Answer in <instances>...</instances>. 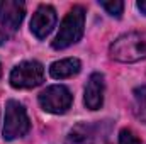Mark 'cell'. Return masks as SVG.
<instances>
[{
    "label": "cell",
    "instance_id": "1",
    "mask_svg": "<svg viewBox=\"0 0 146 144\" xmlns=\"http://www.w3.org/2000/svg\"><path fill=\"white\" fill-rule=\"evenodd\" d=\"M110 56L121 63H136L146 58V32H127L110 44Z\"/></svg>",
    "mask_w": 146,
    "mask_h": 144
},
{
    "label": "cell",
    "instance_id": "2",
    "mask_svg": "<svg viewBox=\"0 0 146 144\" xmlns=\"http://www.w3.org/2000/svg\"><path fill=\"white\" fill-rule=\"evenodd\" d=\"M83 27H85V10L80 5H75L63 19L60 31L53 41V48L65 49L75 42H78L83 36Z\"/></svg>",
    "mask_w": 146,
    "mask_h": 144
},
{
    "label": "cell",
    "instance_id": "3",
    "mask_svg": "<svg viewBox=\"0 0 146 144\" xmlns=\"http://www.w3.org/2000/svg\"><path fill=\"white\" fill-rule=\"evenodd\" d=\"M31 122L27 117V112L22 104L17 100H9L5 107V124H3V139L14 141L17 137H22L29 132Z\"/></svg>",
    "mask_w": 146,
    "mask_h": 144
},
{
    "label": "cell",
    "instance_id": "4",
    "mask_svg": "<svg viewBox=\"0 0 146 144\" xmlns=\"http://www.w3.org/2000/svg\"><path fill=\"white\" fill-rule=\"evenodd\" d=\"M44 81V68L37 61H24L10 71V85L14 88H34Z\"/></svg>",
    "mask_w": 146,
    "mask_h": 144
},
{
    "label": "cell",
    "instance_id": "5",
    "mask_svg": "<svg viewBox=\"0 0 146 144\" xmlns=\"http://www.w3.org/2000/svg\"><path fill=\"white\" fill-rule=\"evenodd\" d=\"M73 95L72 92L63 85L48 87L39 93V104L49 114H65L72 107Z\"/></svg>",
    "mask_w": 146,
    "mask_h": 144
},
{
    "label": "cell",
    "instance_id": "6",
    "mask_svg": "<svg viewBox=\"0 0 146 144\" xmlns=\"http://www.w3.org/2000/svg\"><path fill=\"white\" fill-rule=\"evenodd\" d=\"M26 7L22 2L17 0H5L0 3V22L5 31L15 32L24 19Z\"/></svg>",
    "mask_w": 146,
    "mask_h": 144
},
{
    "label": "cell",
    "instance_id": "7",
    "mask_svg": "<svg viewBox=\"0 0 146 144\" xmlns=\"http://www.w3.org/2000/svg\"><path fill=\"white\" fill-rule=\"evenodd\" d=\"M56 24V12L49 5H41L31 19V31L37 39H44Z\"/></svg>",
    "mask_w": 146,
    "mask_h": 144
},
{
    "label": "cell",
    "instance_id": "8",
    "mask_svg": "<svg viewBox=\"0 0 146 144\" xmlns=\"http://www.w3.org/2000/svg\"><path fill=\"white\" fill-rule=\"evenodd\" d=\"M83 102L87 108L90 110H97L102 107L104 104V76L100 73H92L87 87H85V97Z\"/></svg>",
    "mask_w": 146,
    "mask_h": 144
},
{
    "label": "cell",
    "instance_id": "9",
    "mask_svg": "<svg viewBox=\"0 0 146 144\" xmlns=\"http://www.w3.org/2000/svg\"><path fill=\"white\" fill-rule=\"evenodd\" d=\"M97 139V126L88 122H80L70 129L65 144H94Z\"/></svg>",
    "mask_w": 146,
    "mask_h": 144
},
{
    "label": "cell",
    "instance_id": "10",
    "mask_svg": "<svg viewBox=\"0 0 146 144\" xmlns=\"http://www.w3.org/2000/svg\"><path fill=\"white\" fill-rule=\"evenodd\" d=\"M80 70H82V63L76 58H66L61 61H54L49 66V75L54 80H65V78H70L73 75L80 73Z\"/></svg>",
    "mask_w": 146,
    "mask_h": 144
},
{
    "label": "cell",
    "instance_id": "11",
    "mask_svg": "<svg viewBox=\"0 0 146 144\" xmlns=\"http://www.w3.org/2000/svg\"><path fill=\"white\" fill-rule=\"evenodd\" d=\"M100 7H104L107 10V14L114 15V17H121L122 10H124V3L121 0H114V2H100Z\"/></svg>",
    "mask_w": 146,
    "mask_h": 144
},
{
    "label": "cell",
    "instance_id": "12",
    "mask_svg": "<svg viewBox=\"0 0 146 144\" xmlns=\"http://www.w3.org/2000/svg\"><path fill=\"white\" fill-rule=\"evenodd\" d=\"M119 144H143L131 129H122L119 132Z\"/></svg>",
    "mask_w": 146,
    "mask_h": 144
},
{
    "label": "cell",
    "instance_id": "13",
    "mask_svg": "<svg viewBox=\"0 0 146 144\" xmlns=\"http://www.w3.org/2000/svg\"><path fill=\"white\" fill-rule=\"evenodd\" d=\"M134 95H136V100H138V105L146 110V87H141V88H136L134 90Z\"/></svg>",
    "mask_w": 146,
    "mask_h": 144
},
{
    "label": "cell",
    "instance_id": "14",
    "mask_svg": "<svg viewBox=\"0 0 146 144\" xmlns=\"http://www.w3.org/2000/svg\"><path fill=\"white\" fill-rule=\"evenodd\" d=\"M138 9L141 10V14L146 15V0H139V2H138Z\"/></svg>",
    "mask_w": 146,
    "mask_h": 144
},
{
    "label": "cell",
    "instance_id": "15",
    "mask_svg": "<svg viewBox=\"0 0 146 144\" xmlns=\"http://www.w3.org/2000/svg\"><path fill=\"white\" fill-rule=\"evenodd\" d=\"M5 41H7V36H5L3 32H0V44H3Z\"/></svg>",
    "mask_w": 146,
    "mask_h": 144
},
{
    "label": "cell",
    "instance_id": "16",
    "mask_svg": "<svg viewBox=\"0 0 146 144\" xmlns=\"http://www.w3.org/2000/svg\"><path fill=\"white\" fill-rule=\"evenodd\" d=\"M0 76H2V66H0Z\"/></svg>",
    "mask_w": 146,
    "mask_h": 144
}]
</instances>
